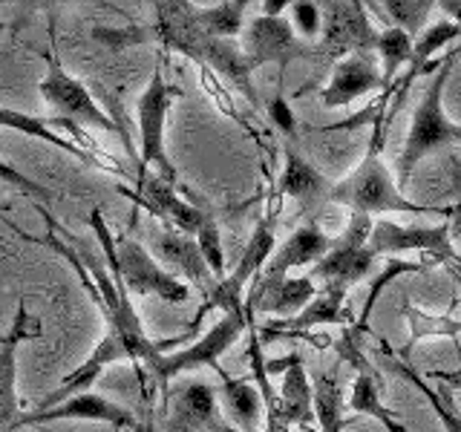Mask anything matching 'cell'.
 <instances>
[{"label":"cell","instance_id":"obj_43","mask_svg":"<svg viewBox=\"0 0 461 432\" xmlns=\"http://www.w3.org/2000/svg\"><path fill=\"white\" fill-rule=\"evenodd\" d=\"M6 211H12V205H9V202H6V205L0 202V213H6Z\"/></svg>","mask_w":461,"mask_h":432},{"label":"cell","instance_id":"obj_42","mask_svg":"<svg viewBox=\"0 0 461 432\" xmlns=\"http://www.w3.org/2000/svg\"><path fill=\"white\" fill-rule=\"evenodd\" d=\"M141 432H156V424H153V415L148 418V424H144V429Z\"/></svg>","mask_w":461,"mask_h":432},{"label":"cell","instance_id":"obj_14","mask_svg":"<svg viewBox=\"0 0 461 432\" xmlns=\"http://www.w3.org/2000/svg\"><path fill=\"white\" fill-rule=\"evenodd\" d=\"M312 52L314 50L306 47V40H300L292 21H285V18L259 14V18H254L242 29V55H245V61H249V67L257 69L263 64H280V81L288 64Z\"/></svg>","mask_w":461,"mask_h":432},{"label":"cell","instance_id":"obj_10","mask_svg":"<svg viewBox=\"0 0 461 432\" xmlns=\"http://www.w3.org/2000/svg\"><path fill=\"white\" fill-rule=\"evenodd\" d=\"M119 194L130 196L139 208H144L150 216H156L158 222L167 228H176L182 234L196 237L199 228L211 220V211L196 205V202H187L179 196L176 184H170L153 170H136V187H119Z\"/></svg>","mask_w":461,"mask_h":432},{"label":"cell","instance_id":"obj_17","mask_svg":"<svg viewBox=\"0 0 461 432\" xmlns=\"http://www.w3.org/2000/svg\"><path fill=\"white\" fill-rule=\"evenodd\" d=\"M266 372H283V386L274 410L268 412V432H285L292 424L297 427H312L314 421V389L303 366V357L297 352L285 355L280 360H266Z\"/></svg>","mask_w":461,"mask_h":432},{"label":"cell","instance_id":"obj_40","mask_svg":"<svg viewBox=\"0 0 461 432\" xmlns=\"http://www.w3.org/2000/svg\"><path fill=\"white\" fill-rule=\"evenodd\" d=\"M352 4L357 6V9H364V6H369L375 14H384V9H381V4H378V0H352Z\"/></svg>","mask_w":461,"mask_h":432},{"label":"cell","instance_id":"obj_2","mask_svg":"<svg viewBox=\"0 0 461 432\" xmlns=\"http://www.w3.org/2000/svg\"><path fill=\"white\" fill-rule=\"evenodd\" d=\"M90 225L98 237L101 251H104V263L115 280H122L130 297H156L173 302V306H182V302L191 300V285L179 280L176 274H170L165 266L156 263V256L144 248V242H139L130 234L115 237L101 208L90 213Z\"/></svg>","mask_w":461,"mask_h":432},{"label":"cell","instance_id":"obj_35","mask_svg":"<svg viewBox=\"0 0 461 432\" xmlns=\"http://www.w3.org/2000/svg\"><path fill=\"white\" fill-rule=\"evenodd\" d=\"M268 115H271L274 124H277L285 136H294L297 122H294V112H292V107H288V101L283 98V93H277V95L271 98V104H268Z\"/></svg>","mask_w":461,"mask_h":432},{"label":"cell","instance_id":"obj_37","mask_svg":"<svg viewBox=\"0 0 461 432\" xmlns=\"http://www.w3.org/2000/svg\"><path fill=\"white\" fill-rule=\"evenodd\" d=\"M429 381H438V383H447L450 389H461V369L458 372H429Z\"/></svg>","mask_w":461,"mask_h":432},{"label":"cell","instance_id":"obj_11","mask_svg":"<svg viewBox=\"0 0 461 432\" xmlns=\"http://www.w3.org/2000/svg\"><path fill=\"white\" fill-rule=\"evenodd\" d=\"M366 248L375 256H398L407 251L427 254L432 266L436 263H456V251L450 242V220H444L441 225H398L393 220L372 222Z\"/></svg>","mask_w":461,"mask_h":432},{"label":"cell","instance_id":"obj_36","mask_svg":"<svg viewBox=\"0 0 461 432\" xmlns=\"http://www.w3.org/2000/svg\"><path fill=\"white\" fill-rule=\"evenodd\" d=\"M72 4H90V6L107 9L113 14H122V18H130V14L122 6L110 4V0H32V9H58V6H72Z\"/></svg>","mask_w":461,"mask_h":432},{"label":"cell","instance_id":"obj_31","mask_svg":"<svg viewBox=\"0 0 461 432\" xmlns=\"http://www.w3.org/2000/svg\"><path fill=\"white\" fill-rule=\"evenodd\" d=\"M432 6H436V0H381V9L389 14L393 26H401L412 38L427 29Z\"/></svg>","mask_w":461,"mask_h":432},{"label":"cell","instance_id":"obj_7","mask_svg":"<svg viewBox=\"0 0 461 432\" xmlns=\"http://www.w3.org/2000/svg\"><path fill=\"white\" fill-rule=\"evenodd\" d=\"M254 323V317L245 314H222L220 323H213L205 335H202L196 343L185 346L179 352H162V360L150 369L153 381L158 389H167V383L179 374L199 369V366H211L216 374L222 372L220 357L240 340L242 331H249V326Z\"/></svg>","mask_w":461,"mask_h":432},{"label":"cell","instance_id":"obj_30","mask_svg":"<svg viewBox=\"0 0 461 432\" xmlns=\"http://www.w3.org/2000/svg\"><path fill=\"white\" fill-rule=\"evenodd\" d=\"M427 268H432L429 263H407V259H398V256H389L386 259V268L375 277V283H372V288H369V297H366V302H364V309H360V317L355 320V326H352V331L355 335H360V338H366L369 335V317H372V309H375V302H378V297H381V292L384 288L393 283V280H398V277H403V274H421V271H427Z\"/></svg>","mask_w":461,"mask_h":432},{"label":"cell","instance_id":"obj_3","mask_svg":"<svg viewBox=\"0 0 461 432\" xmlns=\"http://www.w3.org/2000/svg\"><path fill=\"white\" fill-rule=\"evenodd\" d=\"M381 130L375 127L372 144L360 162L349 176L343 182L331 184L329 202L331 205H343L349 208L352 213H366V216H384V213H418V216H444V220H453V208H438V205H418V202L407 199L398 184L393 179L389 167L381 162Z\"/></svg>","mask_w":461,"mask_h":432},{"label":"cell","instance_id":"obj_24","mask_svg":"<svg viewBox=\"0 0 461 432\" xmlns=\"http://www.w3.org/2000/svg\"><path fill=\"white\" fill-rule=\"evenodd\" d=\"M317 283L312 277H285L277 283L263 297H257L254 302H245V311L251 317L257 314H274V317H294L314 300Z\"/></svg>","mask_w":461,"mask_h":432},{"label":"cell","instance_id":"obj_34","mask_svg":"<svg viewBox=\"0 0 461 432\" xmlns=\"http://www.w3.org/2000/svg\"><path fill=\"white\" fill-rule=\"evenodd\" d=\"M0 179H4L6 184H12L18 194L29 196L32 202H52V191H50V187H43L41 182L23 176V173L18 167H12L4 156H0Z\"/></svg>","mask_w":461,"mask_h":432},{"label":"cell","instance_id":"obj_12","mask_svg":"<svg viewBox=\"0 0 461 432\" xmlns=\"http://www.w3.org/2000/svg\"><path fill=\"white\" fill-rule=\"evenodd\" d=\"M55 421H93V424H107L115 429H139V418L133 415V410L124 407V403H115L104 395L93 392V389H86V392L64 398L61 403H55V407H50V410L21 412L12 432H21L26 427L55 424Z\"/></svg>","mask_w":461,"mask_h":432},{"label":"cell","instance_id":"obj_41","mask_svg":"<svg viewBox=\"0 0 461 432\" xmlns=\"http://www.w3.org/2000/svg\"><path fill=\"white\" fill-rule=\"evenodd\" d=\"M453 222L458 225V234H461V208H456V211H453Z\"/></svg>","mask_w":461,"mask_h":432},{"label":"cell","instance_id":"obj_23","mask_svg":"<svg viewBox=\"0 0 461 432\" xmlns=\"http://www.w3.org/2000/svg\"><path fill=\"white\" fill-rule=\"evenodd\" d=\"M378 343H375V349H378V357H381V366H386L389 372H395L398 378H403L407 383H412L418 392H421L427 398V403L432 407V412L438 415V421L444 427V432H461V412L456 410V403L447 400L444 392H438L436 386H429L421 374H418L412 366H410V360H403L393 346H389L384 338H375Z\"/></svg>","mask_w":461,"mask_h":432},{"label":"cell","instance_id":"obj_33","mask_svg":"<svg viewBox=\"0 0 461 432\" xmlns=\"http://www.w3.org/2000/svg\"><path fill=\"white\" fill-rule=\"evenodd\" d=\"M196 242H199V251L202 256H205V263L211 266L213 277L220 280L225 277V254H222V237H220V225H216V220L211 216V220L199 228L196 234Z\"/></svg>","mask_w":461,"mask_h":432},{"label":"cell","instance_id":"obj_4","mask_svg":"<svg viewBox=\"0 0 461 432\" xmlns=\"http://www.w3.org/2000/svg\"><path fill=\"white\" fill-rule=\"evenodd\" d=\"M43 64H47V72L38 81V93L58 119H64L76 127H90V130H101V133H115L122 136L127 144V153L133 162H139V156L133 153V144H130V133L127 127L107 115L98 107V101L93 98L90 86H86L81 78H76L72 72L64 67L61 52H58V32H55V18L50 21V52H41Z\"/></svg>","mask_w":461,"mask_h":432},{"label":"cell","instance_id":"obj_1","mask_svg":"<svg viewBox=\"0 0 461 432\" xmlns=\"http://www.w3.org/2000/svg\"><path fill=\"white\" fill-rule=\"evenodd\" d=\"M156 23L141 26L133 23L130 29H93V38L107 43L110 50H127L139 43H158V47L182 52L194 58L196 64H208L216 72L237 84V90L257 101L251 90V67L245 61L242 50L230 40H216L202 29V6H194L191 0H153Z\"/></svg>","mask_w":461,"mask_h":432},{"label":"cell","instance_id":"obj_13","mask_svg":"<svg viewBox=\"0 0 461 432\" xmlns=\"http://www.w3.org/2000/svg\"><path fill=\"white\" fill-rule=\"evenodd\" d=\"M0 127L14 130V133H23L29 139H41L52 144V148L64 150L69 156L81 158L86 165H104V167H115L107 153L98 148V144L84 133L81 127L69 124L64 119H41V115L32 112H21V110H12V107H0Z\"/></svg>","mask_w":461,"mask_h":432},{"label":"cell","instance_id":"obj_27","mask_svg":"<svg viewBox=\"0 0 461 432\" xmlns=\"http://www.w3.org/2000/svg\"><path fill=\"white\" fill-rule=\"evenodd\" d=\"M314 398V418L321 432H343L346 427H352V418H346V398H343V386L338 381V374L331 372H321L312 383Z\"/></svg>","mask_w":461,"mask_h":432},{"label":"cell","instance_id":"obj_28","mask_svg":"<svg viewBox=\"0 0 461 432\" xmlns=\"http://www.w3.org/2000/svg\"><path fill=\"white\" fill-rule=\"evenodd\" d=\"M401 314L407 317V323H410V338L403 343V349L398 352L403 360H410L415 346L427 338H458L461 335V320L447 314H429L424 309H418L410 300L401 302Z\"/></svg>","mask_w":461,"mask_h":432},{"label":"cell","instance_id":"obj_18","mask_svg":"<svg viewBox=\"0 0 461 432\" xmlns=\"http://www.w3.org/2000/svg\"><path fill=\"white\" fill-rule=\"evenodd\" d=\"M381 86H384V72L378 67L375 52L352 50L335 64L329 84L321 90V101H323V107L335 110V107L352 104V101L364 98L375 90H381Z\"/></svg>","mask_w":461,"mask_h":432},{"label":"cell","instance_id":"obj_25","mask_svg":"<svg viewBox=\"0 0 461 432\" xmlns=\"http://www.w3.org/2000/svg\"><path fill=\"white\" fill-rule=\"evenodd\" d=\"M220 378H222V403L230 424L240 432H257L259 418H263V395H259V389L245 378H230L225 369L220 372Z\"/></svg>","mask_w":461,"mask_h":432},{"label":"cell","instance_id":"obj_9","mask_svg":"<svg viewBox=\"0 0 461 432\" xmlns=\"http://www.w3.org/2000/svg\"><path fill=\"white\" fill-rule=\"evenodd\" d=\"M274 248H277V239H274V213H271L254 225V234H251L249 245L242 248L240 263L234 266L230 274L216 280L211 294L205 297V306H202L199 317L211 309H220L222 314H245V285L266 268Z\"/></svg>","mask_w":461,"mask_h":432},{"label":"cell","instance_id":"obj_38","mask_svg":"<svg viewBox=\"0 0 461 432\" xmlns=\"http://www.w3.org/2000/svg\"><path fill=\"white\" fill-rule=\"evenodd\" d=\"M436 4L447 14V21L461 23V0H436Z\"/></svg>","mask_w":461,"mask_h":432},{"label":"cell","instance_id":"obj_39","mask_svg":"<svg viewBox=\"0 0 461 432\" xmlns=\"http://www.w3.org/2000/svg\"><path fill=\"white\" fill-rule=\"evenodd\" d=\"M294 0H263V14H268V18H280L285 6H292Z\"/></svg>","mask_w":461,"mask_h":432},{"label":"cell","instance_id":"obj_21","mask_svg":"<svg viewBox=\"0 0 461 432\" xmlns=\"http://www.w3.org/2000/svg\"><path fill=\"white\" fill-rule=\"evenodd\" d=\"M153 248L158 256L165 259V266L179 271L187 283H191L194 288H199L202 297L211 294V288L216 285V277H213L211 266L205 263V256H202V251H199L196 237L162 225L158 230H153Z\"/></svg>","mask_w":461,"mask_h":432},{"label":"cell","instance_id":"obj_16","mask_svg":"<svg viewBox=\"0 0 461 432\" xmlns=\"http://www.w3.org/2000/svg\"><path fill=\"white\" fill-rule=\"evenodd\" d=\"M43 328L35 314H29L26 302H18L12 326L0 338V432H12L14 421L21 418L18 400V349L23 340H41Z\"/></svg>","mask_w":461,"mask_h":432},{"label":"cell","instance_id":"obj_29","mask_svg":"<svg viewBox=\"0 0 461 432\" xmlns=\"http://www.w3.org/2000/svg\"><path fill=\"white\" fill-rule=\"evenodd\" d=\"M412 47H415V38L410 32H403L401 26H386L384 32H378L372 50L378 52L384 61V86L393 84L398 69L407 61H412Z\"/></svg>","mask_w":461,"mask_h":432},{"label":"cell","instance_id":"obj_22","mask_svg":"<svg viewBox=\"0 0 461 432\" xmlns=\"http://www.w3.org/2000/svg\"><path fill=\"white\" fill-rule=\"evenodd\" d=\"M331 184L321 170H317L306 156H300L294 148H285V165L280 173V194L292 196L303 208H317L329 202Z\"/></svg>","mask_w":461,"mask_h":432},{"label":"cell","instance_id":"obj_19","mask_svg":"<svg viewBox=\"0 0 461 432\" xmlns=\"http://www.w3.org/2000/svg\"><path fill=\"white\" fill-rule=\"evenodd\" d=\"M167 432H240L230 427L216 403L213 386L205 381H191L170 395Z\"/></svg>","mask_w":461,"mask_h":432},{"label":"cell","instance_id":"obj_15","mask_svg":"<svg viewBox=\"0 0 461 432\" xmlns=\"http://www.w3.org/2000/svg\"><path fill=\"white\" fill-rule=\"evenodd\" d=\"M329 245H331V239L323 234V228L317 225L314 220L306 222V225H300L283 245L274 248L266 268L254 277L251 294H245V302H254L257 297H263L268 288L283 283L285 277H292L294 268L314 266L317 259H323V254L329 251Z\"/></svg>","mask_w":461,"mask_h":432},{"label":"cell","instance_id":"obj_32","mask_svg":"<svg viewBox=\"0 0 461 432\" xmlns=\"http://www.w3.org/2000/svg\"><path fill=\"white\" fill-rule=\"evenodd\" d=\"M323 9L317 0H294L292 4V26L300 35V40H314L323 32Z\"/></svg>","mask_w":461,"mask_h":432},{"label":"cell","instance_id":"obj_6","mask_svg":"<svg viewBox=\"0 0 461 432\" xmlns=\"http://www.w3.org/2000/svg\"><path fill=\"white\" fill-rule=\"evenodd\" d=\"M182 95L179 86H173L162 64H156L150 84L144 86V93L139 95V162L136 170H153L170 184H176L179 173L173 167L167 156V115L173 110V101Z\"/></svg>","mask_w":461,"mask_h":432},{"label":"cell","instance_id":"obj_26","mask_svg":"<svg viewBox=\"0 0 461 432\" xmlns=\"http://www.w3.org/2000/svg\"><path fill=\"white\" fill-rule=\"evenodd\" d=\"M381 372L372 369V372H357L355 374V383H352V395L346 400V407L355 415H369L375 421H381L386 432H407V424H401L398 418L384 407L381 400Z\"/></svg>","mask_w":461,"mask_h":432},{"label":"cell","instance_id":"obj_8","mask_svg":"<svg viewBox=\"0 0 461 432\" xmlns=\"http://www.w3.org/2000/svg\"><path fill=\"white\" fill-rule=\"evenodd\" d=\"M372 222L375 220L366 213H352L346 230L338 239H331L323 259H317V263L312 266L309 277L314 283L317 280L321 283H340L346 288H352L355 283L366 280L375 271V263H378V256L366 248Z\"/></svg>","mask_w":461,"mask_h":432},{"label":"cell","instance_id":"obj_5","mask_svg":"<svg viewBox=\"0 0 461 432\" xmlns=\"http://www.w3.org/2000/svg\"><path fill=\"white\" fill-rule=\"evenodd\" d=\"M458 55H461V47H456L450 55L441 58L436 78L424 86V95L412 112L410 133L401 148V156H398V182L401 184L410 182L415 167L421 165L427 156L447 148V144L461 141V124L447 119V110H444V86L450 81V72H453V64Z\"/></svg>","mask_w":461,"mask_h":432},{"label":"cell","instance_id":"obj_44","mask_svg":"<svg viewBox=\"0 0 461 432\" xmlns=\"http://www.w3.org/2000/svg\"><path fill=\"white\" fill-rule=\"evenodd\" d=\"M0 29H4V23H0Z\"/></svg>","mask_w":461,"mask_h":432},{"label":"cell","instance_id":"obj_20","mask_svg":"<svg viewBox=\"0 0 461 432\" xmlns=\"http://www.w3.org/2000/svg\"><path fill=\"white\" fill-rule=\"evenodd\" d=\"M346 292L349 288L340 283H323L321 292L306 309L297 311L294 317H280L271 326L259 331V338H274V335H292V331H309L314 326H355V314L346 306Z\"/></svg>","mask_w":461,"mask_h":432}]
</instances>
